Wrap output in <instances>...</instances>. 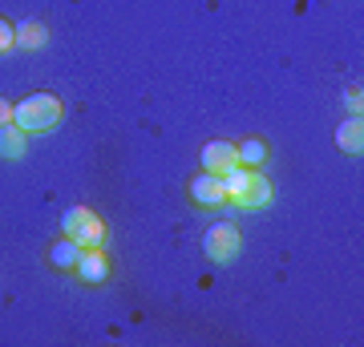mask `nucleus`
I'll list each match as a JSON object with an SVG mask.
<instances>
[{
    "label": "nucleus",
    "mask_w": 364,
    "mask_h": 347,
    "mask_svg": "<svg viewBox=\"0 0 364 347\" xmlns=\"http://www.w3.org/2000/svg\"><path fill=\"white\" fill-rule=\"evenodd\" d=\"M186 194H191V202L203 206V210H219V206H227V186H223V174H210V170L195 174V178H191V186H186Z\"/></svg>",
    "instance_id": "5"
},
{
    "label": "nucleus",
    "mask_w": 364,
    "mask_h": 347,
    "mask_svg": "<svg viewBox=\"0 0 364 347\" xmlns=\"http://www.w3.org/2000/svg\"><path fill=\"white\" fill-rule=\"evenodd\" d=\"M45 40H49V33H45L41 21H25V25L16 28V45H21V49H41Z\"/></svg>",
    "instance_id": "12"
},
{
    "label": "nucleus",
    "mask_w": 364,
    "mask_h": 347,
    "mask_svg": "<svg viewBox=\"0 0 364 347\" xmlns=\"http://www.w3.org/2000/svg\"><path fill=\"white\" fill-rule=\"evenodd\" d=\"M239 243H243V234H239L235 222H215V226L203 234V255H207L210 263H231V258L239 255Z\"/></svg>",
    "instance_id": "4"
},
{
    "label": "nucleus",
    "mask_w": 364,
    "mask_h": 347,
    "mask_svg": "<svg viewBox=\"0 0 364 347\" xmlns=\"http://www.w3.org/2000/svg\"><path fill=\"white\" fill-rule=\"evenodd\" d=\"M4 121H13V105L0 97V126H4Z\"/></svg>",
    "instance_id": "15"
},
{
    "label": "nucleus",
    "mask_w": 364,
    "mask_h": 347,
    "mask_svg": "<svg viewBox=\"0 0 364 347\" xmlns=\"http://www.w3.org/2000/svg\"><path fill=\"white\" fill-rule=\"evenodd\" d=\"M336 145L344 150V154L360 158V150H364V126H360V117H348V121L336 129Z\"/></svg>",
    "instance_id": "10"
},
{
    "label": "nucleus",
    "mask_w": 364,
    "mask_h": 347,
    "mask_svg": "<svg viewBox=\"0 0 364 347\" xmlns=\"http://www.w3.org/2000/svg\"><path fill=\"white\" fill-rule=\"evenodd\" d=\"M223 186H227V202L239 210H259L272 202V182L251 166H231L223 174Z\"/></svg>",
    "instance_id": "1"
},
{
    "label": "nucleus",
    "mask_w": 364,
    "mask_h": 347,
    "mask_svg": "<svg viewBox=\"0 0 364 347\" xmlns=\"http://www.w3.org/2000/svg\"><path fill=\"white\" fill-rule=\"evenodd\" d=\"M235 154H239V166L259 170L263 162H267V142H263V138H243V142L235 145Z\"/></svg>",
    "instance_id": "11"
},
{
    "label": "nucleus",
    "mask_w": 364,
    "mask_h": 347,
    "mask_svg": "<svg viewBox=\"0 0 364 347\" xmlns=\"http://www.w3.org/2000/svg\"><path fill=\"white\" fill-rule=\"evenodd\" d=\"M73 270H77V279L85 287H102L105 279H109V258L102 255V246H90V250H81Z\"/></svg>",
    "instance_id": "6"
},
{
    "label": "nucleus",
    "mask_w": 364,
    "mask_h": 347,
    "mask_svg": "<svg viewBox=\"0 0 364 347\" xmlns=\"http://www.w3.org/2000/svg\"><path fill=\"white\" fill-rule=\"evenodd\" d=\"M61 117H65V105L57 93H28L25 101L13 105V121L25 133H49Z\"/></svg>",
    "instance_id": "2"
},
{
    "label": "nucleus",
    "mask_w": 364,
    "mask_h": 347,
    "mask_svg": "<svg viewBox=\"0 0 364 347\" xmlns=\"http://www.w3.org/2000/svg\"><path fill=\"white\" fill-rule=\"evenodd\" d=\"M203 170H210V174H227L231 166H239V154H235V142H227V138H215V142L203 145Z\"/></svg>",
    "instance_id": "7"
},
{
    "label": "nucleus",
    "mask_w": 364,
    "mask_h": 347,
    "mask_svg": "<svg viewBox=\"0 0 364 347\" xmlns=\"http://www.w3.org/2000/svg\"><path fill=\"white\" fill-rule=\"evenodd\" d=\"M81 250H85V246H77L73 238H57V243L49 246V267L53 270H73L77 258H81Z\"/></svg>",
    "instance_id": "9"
},
{
    "label": "nucleus",
    "mask_w": 364,
    "mask_h": 347,
    "mask_svg": "<svg viewBox=\"0 0 364 347\" xmlns=\"http://www.w3.org/2000/svg\"><path fill=\"white\" fill-rule=\"evenodd\" d=\"M28 150V133L16 121H4L0 126V158H9V162H21Z\"/></svg>",
    "instance_id": "8"
},
{
    "label": "nucleus",
    "mask_w": 364,
    "mask_h": 347,
    "mask_svg": "<svg viewBox=\"0 0 364 347\" xmlns=\"http://www.w3.org/2000/svg\"><path fill=\"white\" fill-rule=\"evenodd\" d=\"M16 45V28L9 25V21H4V16H0V53H9Z\"/></svg>",
    "instance_id": "13"
},
{
    "label": "nucleus",
    "mask_w": 364,
    "mask_h": 347,
    "mask_svg": "<svg viewBox=\"0 0 364 347\" xmlns=\"http://www.w3.org/2000/svg\"><path fill=\"white\" fill-rule=\"evenodd\" d=\"M344 105H348V109H352V114H356V117H360V89H356V85H352V89H344Z\"/></svg>",
    "instance_id": "14"
},
{
    "label": "nucleus",
    "mask_w": 364,
    "mask_h": 347,
    "mask_svg": "<svg viewBox=\"0 0 364 347\" xmlns=\"http://www.w3.org/2000/svg\"><path fill=\"white\" fill-rule=\"evenodd\" d=\"M61 226H65V238H73L85 250L105 243V222L93 214L90 206H69L65 214H61Z\"/></svg>",
    "instance_id": "3"
}]
</instances>
